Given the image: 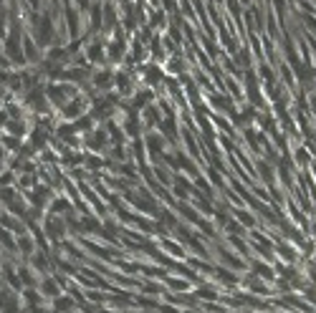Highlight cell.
<instances>
[{
  "label": "cell",
  "mask_w": 316,
  "mask_h": 313,
  "mask_svg": "<svg viewBox=\"0 0 316 313\" xmlns=\"http://www.w3.org/2000/svg\"><path fill=\"white\" fill-rule=\"evenodd\" d=\"M53 36H56V28H53V18L48 13H40L36 18V31H33V40H36V46L40 48H46L53 43Z\"/></svg>",
  "instance_id": "6da1fadb"
},
{
  "label": "cell",
  "mask_w": 316,
  "mask_h": 313,
  "mask_svg": "<svg viewBox=\"0 0 316 313\" xmlns=\"http://www.w3.org/2000/svg\"><path fill=\"white\" fill-rule=\"evenodd\" d=\"M53 199V195H51V190L46 187V185H40V187H33V192H31V205L33 207H40L43 210L48 202Z\"/></svg>",
  "instance_id": "7a4b0ae2"
},
{
  "label": "cell",
  "mask_w": 316,
  "mask_h": 313,
  "mask_svg": "<svg viewBox=\"0 0 316 313\" xmlns=\"http://www.w3.org/2000/svg\"><path fill=\"white\" fill-rule=\"evenodd\" d=\"M46 230H48V237L58 240L63 233H66V225H63V220H61V217L48 215V217H46Z\"/></svg>",
  "instance_id": "3957f363"
},
{
  "label": "cell",
  "mask_w": 316,
  "mask_h": 313,
  "mask_svg": "<svg viewBox=\"0 0 316 313\" xmlns=\"http://www.w3.org/2000/svg\"><path fill=\"white\" fill-rule=\"evenodd\" d=\"M58 280L56 278H43L38 283V290H40V296H46V298H58L61 296V288L56 285Z\"/></svg>",
  "instance_id": "277c9868"
},
{
  "label": "cell",
  "mask_w": 316,
  "mask_h": 313,
  "mask_svg": "<svg viewBox=\"0 0 316 313\" xmlns=\"http://www.w3.org/2000/svg\"><path fill=\"white\" fill-rule=\"evenodd\" d=\"M46 137H48V131H46L43 126H36V129L31 131V142H28V144L38 152V149H43V147H46Z\"/></svg>",
  "instance_id": "5b68a950"
},
{
  "label": "cell",
  "mask_w": 316,
  "mask_h": 313,
  "mask_svg": "<svg viewBox=\"0 0 316 313\" xmlns=\"http://www.w3.org/2000/svg\"><path fill=\"white\" fill-rule=\"evenodd\" d=\"M15 242H18V253L23 255V258H31V255L36 253V245H33V240H31L28 235H18Z\"/></svg>",
  "instance_id": "8992f818"
},
{
  "label": "cell",
  "mask_w": 316,
  "mask_h": 313,
  "mask_svg": "<svg viewBox=\"0 0 316 313\" xmlns=\"http://www.w3.org/2000/svg\"><path fill=\"white\" fill-rule=\"evenodd\" d=\"M26 131H28V126H26L23 119H8V134H10V137H20V139H23Z\"/></svg>",
  "instance_id": "52a82bcc"
},
{
  "label": "cell",
  "mask_w": 316,
  "mask_h": 313,
  "mask_svg": "<svg viewBox=\"0 0 316 313\" xmlns=\"http://www.w3.org/2000/svg\"><path fill=\"white\" fill-rule=\"evenodd\" d=\"M0 245H3V248H8V250H13V253L18 250V242L13 240V235H10L3 225H0Z\"/></svg>",
  "instance_id": "ba28073f"
},
{
  "label": "cell",
  "mask_w": 316,
  "mask_h": 313,
  "mask_svg": "<svg viewBox=\"0 0 316 313\" xmlns=\"http://www.w3.org/2000/svg\"><path fill=\"white\" fill-rule=\"evenodd\" d=\"M66 210H71V205L66 202V199H58V197H53L51 199V215H58V212H66Z\"/></svg>",
  "instance_id": "9c48e42d"
},
{
  "label": "cell",
  "mask_w": 316,
  "mask_h": 313,
  "mask_svg": "<svg viewBox=\"0 0 316 313\" xmlns=\"http://www.w3.org/2000/svg\"><path fill=\"white\" fill-rule=\"evenodd\" d=\"M94 83H96L99 88H101V86H104V88H109L114 81H112V74H109V71H99V74L94 76Z\"/></svg>",
  "instance_id": "30bf717a"
},
{
  "label": "cell",
  "mask_w": 316,
  "mask_h": 313,
  "mask_svg": "<svg viewBox=\"0 0 316 313\" xmlns=\"http://www.w3.org/2000/svg\"><path fill=\"white\" fill-rule=\"evenodd\" d=\"M15 197H18L15 187H0V202H3V205H8L10 199H15Z\"/></svg>",
  "instance_id": "8fae6325"
},
{
  "label": "cell",
  "mask_w": 316,
  "mask_h": 313,
  "mask_svg": "<svg viewBox=\"0 0 316 313\" xmlns=\"http://www.w3.org/2000/svg\"><path fill=\"white\" fill-rule=\"evenodd\" d=\"M89 58H91V61H94V63H99V61H101V58H104V48H101V46H99V43H94V46H91V48H89Z\"/></svg>",
  "instance_id": "7c38bea8"
},
{
  "label": "cell",
  "mask_w": 316,
  "mask_h": 313,
  "mask_svg": "<svg viewBox=\"0 0 316 313\" xmlns=\"http://www.w3.org/2000/svg\"><path fill=\"white\" fill-rule=\"evenodd\" d=\"M147 144L152 147V152H162V147H164V142L157 137V134H150V139H147Z\"/></svg>",
  "instance_id": "4fadbf2b"
},
{
  "label": "cell",
  "mask_w": 316,
  "mask_h": 313,
  "mask_svg": "<svg viewBox=\"0 0 316 313\" xmlns=\"http://www.w3.org/2000/svg\"><path fill=\"white\" fill-rule=\"evenodd\" d=\"M253 268H256V273H258V275H266V280H273L271 268H266V265H261V263H253Z\"/></svg>",
  "instance_id": "5bb4252c"
},
{
  "label": "cell",
  "mask_w": 316,
  "mask_h": 313,
  "mask_svg": "<svg viewBox=\"0 0 316 313\" xmlns=\"http://www.w3.org/2000/svg\"><path fill=\"white\" fill-rule=\"evenodd\" d=\"M15 182V174L13 172H3V174H0V187H10Z\"/></svg>",
  "instance_id": "9a60e30c"
},
{
  "label": "cell",
  "mask_w": 316,
  "mask_h": 313,
  "mask_svg": "<svg viewBox=\"0 0 316 313\" xmlns=\"http://www.w3.org/2000/svg\"><path fill=\"white\" fill-rule=\"evenodd\" d=\"M157 119H159V117H157V109H155V106H150V109H147V114H144V121L152 126V124H157Z\"/></svg>",
  "instance_id": "2e32d148"
},
{
  "label": "cell",
  "mask_w": 316,
  "mask_h": 313,
  "mask_svg": "<svg viewBox=\"0 0 316 313\" xmlns=\"http://www.w3.org/2000/svg\"><path fill=\"white\" fill-rule=\"evenodd\" d=\"M109 56H112L114 61H119V58L124 56V48L119 46V43H114V46H109Z\"/></svg>",
  "instance_id": "e0dca14e"
},
{
  "label": "cell",
  "mask_w": 316,
  "mask_h": 313,
  "mask_svg": "<svg viewBox=\"0 0 316 313\" xmlns=\"http://www.w3.org/2000/svg\"><path fill=\"white\" fill-rule=\"evenodd\" d=\"M159 69H155V66H152V69L150 71H147V81H150V83H159Z\"/></svg>",
  "instance_id": "ac0fdd59"
},
{
  "label": "cell",
  "mask_w": 316,
  "mask_h": 313,
  "mask_svg": "<svg viewBox=\"0 0 316 313\" xmlns=\"http://www.w3.org/2000/svg\"><path fill=\"white\" fill-rule=\"evenodd\" d=\"M5 33H8V23H5V13L0 10V38H5Z\"/></svg>",
  "instance_id": "d6986e66"
},
{
  "label": "cell",
  "mask_w": 316,
  "mask_h": 313,
  "mask_svg": "<svg viewBox=\"0 0 316 313\" xmlns=\"http://www.w3.org/2000/svg\"><path fill=\"white\" fill-rule=\"evenodd\" d=\"M5 156H8V152H5L3 147H0V169H3V167H5Z\"/></svg>",
  "instance_id": "ffe728a7"
}]
</instances>
